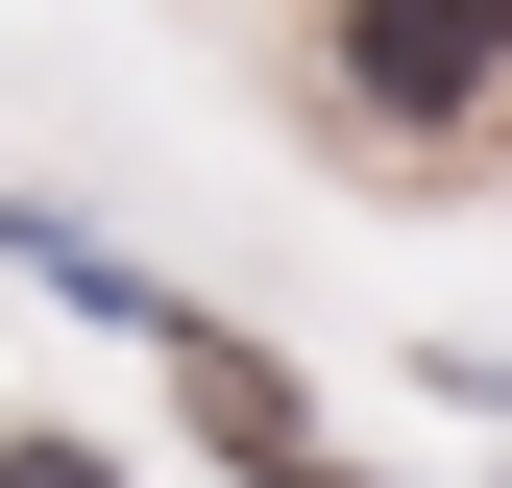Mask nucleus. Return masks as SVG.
<instances>
[{
  "label": "nucleus",
  "mask_w": 512,
  "mask_h": 488,
  "mask_svg": "<svg viewBox=\"0 0 512 488\" xmlns=\"http://www.w3.org/2000/svg\"><path fill=\"white\" fill-rule=\"evenodd\" d=\"M512 74V0H342V98L366 122H464Z\"/></svg>",
  "instance_id": "obj_2"
},
{
  "label": "nucleus",
  "mask_w": 512,
  "mask_h": 488,
  "mask_svg": "<svg viewBox=\"0 0 512 488\" xmlns=\"http://www.w3.org/2000/svg\"><path fill=\"white\" fill-rule=\"evenodd\" d=\"M0 488H98V440H0Z\"/></svg>",
  "instance_id": "obj_3"
},
{
  "label": "nucleus",
  "mask_w": 512,
  "mask_h": 488,
  "mask_svg": "<svg viewBox=\"0 0 512 488\" xmlns=\"http://www.w3.org/2000/svg\"><path fill=\"white\" fill-rule=\"evenodd\" d=\"M49 269H74V293H98V318H122V342H147V366H171V391H196V440H220L244 488H366L342 440H317V391H293V366H269V342H244V318H196V293H147V269H98V244H49Z\"/></svg>",
  "instance_id": "obj_1"
}]
</instances>
